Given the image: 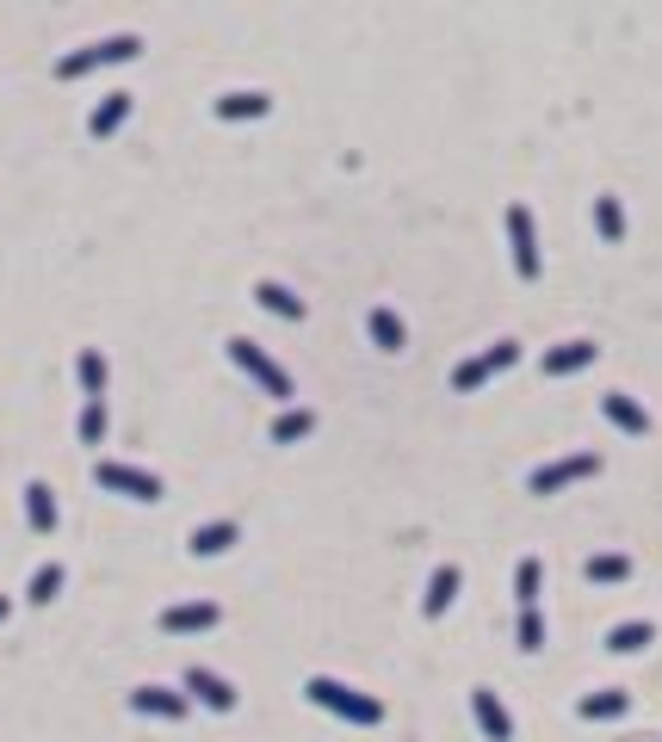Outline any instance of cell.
<instances>
[{"label":"cell","mask_w":662,"mask_h":742,"mask_svg":"<svg viewBox=\"0 0 662 742\" xmlns=\"http://www.w3.org/2000/svg\"><path fill=\"white\" fill-rule=\"evenodd\" d=\"M471 711H477V730H483L489 742H514V718H508V706L489 687H477L471 693Z\"/></svg>","instance_id":"cell-9"},{"label":"cell","mask_w":662,"mask_h":742,"mask_svg":"<svg viewBox=\"0 0 662 742\" xmlns=\"http://www.w3.org/2000/svg\"><path fill=\"white\" fill-rule=\"evenodd\" d=\"M303 693H310V706L334 711V718H348V724H378L384 718V706L372 693H353V687H341V680H329V675H310Z\"/></svg>","instance_id":"cell-1"},{"label":"cell","mask_w":662,"mask_h":742,"mask_svg":"<svg viewBox=\"0 0 662 742\" xmlns=\"http://www.w3.org/2000/svg\"><path fill=\"white\" fill-rule=\"evenodd\" d=\"M514 359H521V347H514V341H495L489 353H477V359H465V365H458V372H452V390H458V396L483 390V384L495 378V372H508Z\"/></svg>","instance_id":"cell-5"},{"label":"cell","mask_w":662,"mask_h":742,"mask_svg":"<svg viewBox=\"0 0 662 742\" xmlns=\"http://www.w3.org/2000/svg\"><path fill=\"white\" fill-rule=\"evenodd\" d=\"M595 229L607 241H626V205H619L613 192H600V198H595Z\"/></svg>","instance_id":"cell-23"},{"label":"cell","mask_w":662,"mask_h":742,"mask_svg":"<svg viewBox=\"0 0 662 742\" xmlns=\"http://www.w3.org/2000/svg\"><path fill=\"white\" fill-rule=\"evenodd\" d=\"M588 582H626L631 576V557L626 551H600V557H588Z\"/></svg>","instance_id":"cell-25"},{"label":"cell","mask_w":662,"mask_h":742,"mask_svg":"<svg viewBox=\"0 0 662 742\" xmlns=\"http://www.w3.org/2000/svg\"><path fill=\"white\" fill-rule=\"evenodd\" d=\"M186 693L211 711H236V687L223 675H211V668H186Z\"/></svg>","instance_id":"cell-10"},{"label":"cell","mask_w":662,"mask_h":742,"mask_svg":"<svg viewBox=\"0 0 662 742\" xmlns=\"http://www.w3.org/2000/svg\"><path fill=\"white\" fill-rule=\"evenodd\" d=\"M229 359H236L242 372H248V378L273 396V402H291V372H285L279 359H267V353L254 347V341H242V334H236V341H229Z\"/></svg>","instance_id":"cell-4"},{"label":"cell","mask_w":662,"mask_h":742,"mask_svg":"<svg viewBox=\"0 0 662 742\" xmlns=\"http://www.w3.org/2000/svg\"><path fill=\"white\" fill-rule=\"evenodd\" d=\"M211 111H217L223 125H248V118H267V111H273V99H267V94H254V87H242V94H223V99H211Z\"/></svg>","instance_id":"cell-12"},{"label":"cell","mask_w":662,"mask_h":742,"mask_svg":"<svg viewBox=\"0 0 662 742\" xmlns=\"http://www.w3.org/2000/svg\"><path fill=\"white\" fill-rule=\"evenodd\" d=\"M56 594H63V563H44V569L32 576V588H25V601H32V606H50Z\"/></svg>","instance_id":"cell-27"},{"label":"cell","mask_w":662,"mask_h":742,"mask_svg":"<svg viewBox=\"0 0 662 742\" xmlns=\"http://www.w3.org/2000/svg\"><path fill=\"white\" fill-rule=\"evenodd\" d=\"M650 637H656V625H650V619H626V625H613V632H607V649H613V656H638Z\"/></svg>","instance_id":"cell-20"},{"label":"cell","mask_w":662,"mask_h":742,"mask_svg":"<svg viewBox=\"0 0 662 742\" xmlns=\"http://www.w3.org/2000/svg\"><path fill=\"white\" fill-rule=\"evenodd\" d=\"M236 520H205V526H192V538H186V551L192 557H223L229 545H236Z\"/></svg>","instance_id":"cell-15"},{"label":"cell","mask_w":662,"mask_h":742,"mask_svg":"<svg viewBox=\"0 0 662 742\" xmlns=\"http://www.w3.org/2000/svg\"><path fill=\"white\" fill-rule=\"evenodd\" d=\"M81 445H99L106 440V402H81Z\"/></svg>","instance_id":"cell-30"},{"label":"cell","mask_w":662,"mask_h":742,"mask_svg":"<svg viewBox=\"0 0 662 742\" xmlns=\"http://www.w3.org/2000/svg\"><path fill=\"white\" fill-rule=\"evenodd\" d=\"M626 706H631V699L607 687V693H588V699H583V706H576V711H583L588 724H600V718H626Z\"/></svg>","instance_id":"cell-26"},{"label":"cell","mask_w":662,"mask_h":742,"mask_svg":"<svg viewBox=\"0 0 662 742\" xmlns=\"http://www.w3.org/2000/svg\"><path fill=\"white\" fill-rule=\"evenodd\" d=\"M508 248H514V272L521 279H538L545 260H538V229H533V211L526 205H508Z\"/></svg>","instance_id":"cell-6"},{"label":"cell","mask_w":662,"mask_h":742,"mask_svg":"<svg viewBox=\"0 0 662 742\" xmlns=\"http://www.w3.org/2000/svg\"><path fill=\"white\" fill-rule=\"evenodd\" d=\"M125 118H130V94H106L94 106V118H87V137H118V130H125Z\"/></svg>","instance_id":"cell-17"},{"label":"cell","mask_w":662,"mask_h":742,"mask_svg":"<svg viewBox=\"0 0 662 742\" xmlns=\"http://www.w3.org/2000/svg\"><path fill=\"white\" fill-rule=\"evenodd\" d=\"M7 613H13V601H7V594H0V619H7Z\"/></svg>","instance_id":"cell-31"},{"label":"cell","mask_w":662,"mask_h":742,"mask_svg":"<svg viewBox=\"0 0 662 742\" xmlns=\"http://www.w3.org/2000/svg\"><path fill=\"white\" fill-rule=\"evenodd\" d=\"M94 483H99V490H111V495H125V502H161V495H168L156 471H142V464H118V459H99Z\"/></svg>","instance_id":"cell-3"},{"label":"cell","mask_w":662,"mask_h":742,"mask_svg":"<svg viewBox=\"0 0 662 742\" xmlns=\"http://www.w3.org/2000/svg\"><path fill=\"white\" fill-rule=\"evenodd\" d=\"M538 582H545L538 557H521V569H514V601H521V606H538Z\"/></svg>","instance_id":"cell-28"},{"label":"cell","mask_w":662,"mask_h":742,"mask_svg":"<svg viewBox=\"0 0 662 742\" xmlns=\"http://www.w3.org/2000/svg\"><path fill=\"white\" fill-rule=\"evenodd\" d=\"M600 415H607V421H613L619 433H631V440H644V433H650V415L638 409V402H631L626 390H607V396H600Z\"/></svg>","instance_id":"cell-11"},{"label":"cell","mask_w":662,"mask_h":742,"mask_svg":"<svg viewBox=\"0 0 662 742\" xmlns=\"http://www.w3.org/2000/svg\"><path fill=\"white\" fill-rule=\"evenodd\" d=\"M75 378H81V396H87V402H106V359H99L94 347H81Z\"/></svg>","instance_id":"cell-21"},{"label":"cell","mask_w":662,"mask_h":742,"mask_svg":"<svg viewBox=\"0 0 662 742\" xmlns=\"http://www.w3.org/2000/svg\"><path fill=\"white\" fill-rule=\"evenodd\" d=\"M217 619H223L217 601H180V606L161 613V632H168V637H192V632H211Z\"/></svg>","instance_id":"cell-8"},{"label":"cell","mask_w":662,"mask_h":742,"mask_svg":"<svg viewBox=\"0 0 662 742\" xmlns=\"http://www.w3.org/2000/svg\"><path fill=\"white\" fill-rule=\"evenodd\" d=\"M310 433H316L310 409H285L279 421H273V445H298V440H310Z\"/></svg>","instance_id":"cell-22"},{"label":"cell","mask_w":662,"mask_h":742,"mask_svg":"<svg viewBox=\"0 0 662 742\" xmlns=\"http://www.w3.org/2000/svg\"><path fill=\"white\" fill-rule=\"evenodd\" d=\"M600 347L595 341H564V347L545 353V378H569V372H583V365H595Z\"/></svg>","instance_id":"cell-14"},{"label":"cell","mask_w":662,"mask_h":742,"mask_svg":"<svg viewBox=\"0 0 662 742\" xmlns=\"http://www.w3.org/2000/svg\"><path fill=\"white\" fill-rule=\"evenodd\" d=\"M254 303L273 310V316H285V322H303V298H298V291H285V284H273V279L254 284Z\"/></svg>","instance_id":"cell-19"},{"label":"cell","mask_w":662,"mask_h":742,"mask_svg":"<svg viewBox=\"0 0 662 742\" xmlns=\"http://www.w3.org/2000/svg\"><path fill=\"white\" fill-rule=\"evenodd\" d=\"M25 520H32V533H56V490L50 483H25Z\"/></svg>","instance_id":"cell-18"},{"label":"cell","mask_w":662,"mask_h":742,"mask_svg":"<svg viewBox=\"0 0 662 742\" xmlns=\"http://www.w3.org/2000/svg\"><path fill=\"white\" fill-rule=\"evenodd\" d=\"M452 601H458V563H440V569H434V582H427V594H421V613L446 619V613H452Z\"/></svg>","instance_id":"cell-16"},{"label":"cell","mask_w":662,"mask_h":742,"mask_svg":"<svg viewBox=\"0 0 662 742\" xmlns=\"http://www.w3.org/2000/svg\"><path fill=\"white\" fill-rule=\"evenodd\" d=\"M514 644L533 656V649H545V619H538V606H521V625H514Z\"/></svg>","instance_id":"cell-29"},{"label":"cell","mask_w":662,"mask_h":742,"mask_svg":"<svg viewBox=\"0 0 662 742\" xmlns=\"http://www.w3.org/2000/svg\"><path fill=\"white\" fill-rule=\"evenodd\" d=\"M192 699L174 693V687H137L130 693V711H142V718H186Z\"/></svg>","instance_id":"cell-13"},{"label":"cell","mask_w":662,"mask_h":742,"mask_svg":"<svg viewBox=\"0 0 662 742\" xmlns=\"http://www.w3.org/2000/svg\"><path fill=\"white\" fill-rule=\"evenodd\" d=\"M137 56H142V37H137V32L99 37V44H87V50H75V56H63V63H56V80H81V75H94V68L137 63Z\"/></svg>","instance_id":"cell-2"},{"label":"cell","mask_w":662,"mask_h":742,"mask_svg":"<svg viewBox=\"0 0 662 742\" xmlns=\"http://www.w3.org/2000/svg\"><path fill=\"white\" fill-rule=\"evenodd\" d=\"M372 341H378L384 353H403V347H409V334H403V316H396V310H372Z\"/></svg>","instance_id":"cell-24"},{"label":"cell","mask_w":662,"mask_h":742,"mask_svg":"<svg viewBox=\"0 0 662 742\" xmlns=\"http://www.w3.org/2000/svg\"><path fill=\"white\" fill-rule=\"evenodd\" d=\"M595 471H600V459H595V452H576V459L538 464V471L526 476V490H533V495H557V490H569V483H588Z\"/></svg>","instance_id":"cell-7"}]
</instances>
